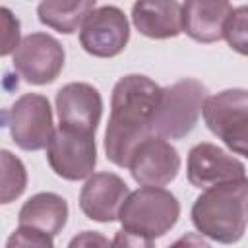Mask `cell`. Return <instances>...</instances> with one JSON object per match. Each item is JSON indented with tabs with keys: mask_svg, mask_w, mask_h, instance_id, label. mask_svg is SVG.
<instances>
[{
	"mask_svg": "<svg viewBox=\"0 0 248 248\" xmlns=\"http://www.w3.org/2000/svg\"><path fill=\"white\" fill-rule=\"evenodd\" d=\"M46 159L50 169L66 180H81L93 176L97 165L95 134L76 132L60 126L54 130L46 145Z\"/></svg>",
	"mask_w": 248,
	"mask_h": 248,
	"instance_id": "obj_7",
	"label": "cell"
},
{
	"mask_svg": "<svg viewBox=\"0 0 248 248\" xmlns=\"http://www.w3.org/2000/svg\"><path fill=\"white\" fill-rule=\"evenodd\" d=\"M207 93V87L194 78H184L163 87L151 120L153 136L165 140H180L188 136L198 124L209 97Z\"/></svg>",
	"mask_w": 248,
	"mask_h": 248,
	"instance_id": "obj_3",
	"label": "cell"
},
{
	"mask_svg": "<svg viewBox=\"0 0 248 248\" xmlns=\"http://www.w3.org/2000/svg\"><path fill=\"white\" fill-rule=\"evenodd\" d=\"M6 248H54V244L52 236H48L46 232L31 227H19L8 236Z\"/></svg>",
	"mask_w": 248,
	"mask_h": 248,
	"instance_id": "obj_20",
	"label": "cell"
},
{
	"mask_svg": "<svg viewBox=\"0 0 248 248\" xmlns=\"http://www.w3.org/2000/svg\"><path fill=\"white\" fill-rule=\"evenodd\" d=\"M232 10L225 0H188L182 4V31L198 43H215L225 37Z\"/></svg>",
	"mask_w": 248,
	"mask_h": 248,
	"instance_id": "obj_14",
	"label": "cell"
},
{
	"mask_svg": "<svg viewBox=\"0 0 248 248\" xmlns=\"http://www.w3.org/2000/svg\"><path fill=\"white\" fill-rule=\"evenodd\" d=\"M110 248H155V246L151 238H145V236H140V234H134L122 229L114 234Z\"/></svg>",
	"mask_w": 248,
	"mask_h": 248,
	"instance_id": "obj_23",
	"label": "cell"
},
{
	"mask_svg": "<svg viewBox=\"0 0 248 248\" xmlns=\"http://www.w3.org/2000/svg\"><path fill=\"white\" fill-rule=\"evenodd\" d=\"M130 41V25L124 12L116 6H99L83 21L79 43L83 50L97 58L120 54Z\"/></svg>",
	"mask_w": 248,
	"mask_h": 248,
	"instance_id": "obj_8",
	"label": "cell"
},
{
	"mask_svg": "<svg viewBox=\"0 0 248 248\" xmlns=\"http://www.w3.org/2000/svg\"><path fill=\"white\" fill-rule=\"evenodd\" d=\"M14 143L25 151H39L48 145L54 126L48 99L39 93L21 95L4 114Z\"/></svg>",
	"mask_w": 248,
	"mask_h": 248,
	"instance_id": "obj_6",
	"label": "cell"
},
{
	"mask_svg": "<svg viewBox=\"0 0 248 248\" xmlns=\"http://www.w3.org/2000/svg\"><path fill=\"white\" fill-rule=\"evenodd\" d=\"M0 29H2L0 54L8 56L10 52H16L17 46L21 45V41H19V21H17V17L12 16V12L8 8H0Z\"/></svg>",
	"mask_w": 248,
	"mask_h": 248,
	"instance_id": "obj_21",
	"label": "cell"
},
{
	"mask_svg": "<svg viewBox=\"0 0 248 248\" xmlns=\"http://www.w3.org/2000/svg\"><path fill=\"white\" fill-rule=\"evenodd\" d=\"M225 39L232 50L248 56V6H238L227 19Z\"/></svg>",
	"mask_w": 248,
	"mask_h": 248,
	"instance_id": "obj_19",
	"label": "cell"
},
{
	"mask_svg": "<svg viewBox=\"0 0 248 248\" xmlns=\"http://www.w3.org/2000/svg\"><path fill=\"white\" fill-rule=\"evenodd\" d=\"M110 244L112 242L97 231H81L70 240L68 248H110Z\"/></svg>",
	"mask_w": 248,
	"mask_h": 248,
	"instance_id": "obj_22",
	"label": "cell"
},
{
	"mask_svg": "<svg viewBox=\"0 0 248 248\" xmlns=\"http://www.w3.org/2000/svg\"><path fill=\"white\" fill-rule=\"evenodd\" d=\"M132 178L141 186H165L180 170V155L165 138L151 136L138 145L128 165Z\"/></svg>",
	"mask_w": 248,
	"mask_h": 248,
	"instance_id": "obj_10",
	"label": "cell"
},
{
	"mask_svg": "<svg viewBox=\"0 0 248 248\" xmlns=\"http://www.w3.org/2000/svg\"><path fill=\"white\" fill-rule=\"evenodd\" d=\"M178 215L180 203L169 190L141 186L136 192H130L120 209L118 221L128 232L145 238H159L176 225Z\"/></svg>",
	"mask_w": 248,
	"mask_h": 248,
	"instance_id": "obj_4",
	"label": "cell"
},
{
	"mask_svg": "<svg viewBox=\"0 0 248 248\" xmlns=\"http://www.w3.org/2000/svg\"><path fill=\"white\" fill-rule=\"evenodd\" d=\"M161 89L153 79L140 74L124 76L114 83L105 151L107 159L116 167H128L138 145L153 136L151 120Z\"/></svg>",
	"mask_w": 248,
	"mask_h": 248,
	"instance_id": "obj_1",
	"label": "cell"
},
{
	"mask_svg": "<svg viewBox=\"0 0 248 248\" xmlns=\"http://www.w3.org/2000/svg\"><path fill=\"white\" fill-rule=\"evenodd\" d=\"M202 114L211 134L248 159V89H225L207 97Z\"/></svg>",
	"mask_w": 248,
	"mask_h": 248,
	"instance_id": "obj_5",
	"label": "cell"
},
{
	"mask_svg": "<svg viewBox=\"0 0 248 248\" xmlns=\"http://www.w3.org/2000/svg\"><path fill=\"white\" fill-rule=\"evenodd\" d=\"M248 221V178L203 190L192 205V223L207 238L234 244L244 236Z\"/></svg>",
	"mask_w": 248,
	"mask_h": 248,
	"instance_id": "obj_2",
	"label": "cell"
},
{
	"mask_svg": "<svg viewBox=\"0 0 248 248\" xmlns=\"http://www.w3.org/2000/svg\"><path fill=\"white\" fill-rule=\"evenodd\" d=\"M17 219L19 227H31L56 236L68 221V203L54 192H39L21 205Z\"/></svg>",
	"mask_w": 248,
	"mask_h": 248,
	"instance_id": "obj_16",
	"label": "cell"
},
{
	"mask_svg": "<svg viewBox=\"0 0 248 248\" xmlns=\"http://www.w3.org/2000/svg\"><path fill=\"white\" fill-rule=\"evenodd\" d=\"M128 196L130 190L118 174L97 172L83 184L79 192V207L91 221L110 223L118 219Z\"/></svg>",
	"mask_w": 248,
	"mask_h": 248,
	"instance_id": "obj_13",
	"label": "cell"
},
{
	"mask_svg": "<svg viewBox=\"0 0 248 248\" xmlns=\"http://www.w3.org/2000/svg\"><path fill=\"white\" fill-rule=\"evenodd\" d=\"M95 0L78 2H41L37 6L39 21L58 33H74L83 25L85 17L95 10Z\"/></svg>",
	"mask_w": 248,
	"mask_h": 248,
	"instance_id": "obj_17",
	"label": "cell"
},
{
	"mask_svg": "<svg viewBox=\"0 0 248 248\" xmlns=\"http://www.w3.org/2000/svg\"><path fill=\"white\" fill-rule=\"evenodd\" d=\"M56 112L62 128L95 134L103 114L101 93L85 81L66 83L56 93Z\"/></svg>",
	"mask_w": 248,
	"mask_h": 248,
	"instance_id": "obj_11",
	"label": "cell"
},
{
	"mask_svg": "<svg viewBox=\"0 0 248 248\" xmlns=\"http://www.w3.org/2000/svg\"><path fill=\"white\" fill-rule=\"evenodd\" d=\"M62 45L46 33H31L21 39V45L14 52L16 72L33 85H46L58 78L64 68Z\"/></svg>",
	"mask_w": 248,
	"mask_h": 248,
	"instance_id": "obj_9",
	"label": "cell"
},
{
	"mask_svg": "<svg viewBox=\"0 0 248 248\" xmlns=\"http://www.w3.org/2000/svg\"><path fill=\"white\" fill-rule=\"evenodd\" d=\"M27 186V172L23 163L8 149L2 151V203L19 198Z\"/></svg>",
	"mask_w": 248,
	"mask_h": 248,
	"instance_id": "obj_18",
	"label": "cell"
},
{
	"mask_svg": "<svg viewBox=\"0 0 248 248\" xmlns=\"http://www.w3.org/2000/svg\"><path fill=\"white\" fill-rule=\"evenodd\" d=\"M169 248H211L209 242L203 238V234L198 232H186L178 240H174Z\"/></svg>",
	"mask_w": 248,
	"mask_h": 248,
	"instance_id": "obj_24",
	"label": "cell"
},
{
	"mask_svg": "<svg viewBox=\"0 0 248 248\" xmlns=\"http://www.w3.org/2000/svg\"><path fill=\"white\" fill-rule=\"evenodd\" d=\"M136 29L149 39H170L182 33V4L136 2L132 6Z\"/></svg>",
	"mask_w": 248,
	"mask_h": 248,
	"instance_id": "obj_15",
	"label": "cell"
},
{
	"mask_svg": "<svg viewBox=\"0 0 248 248\" xmlns=\"http://www.w3.org/2000/svg\"><path fill=\"white\" fill-rule=\"evenodd\" d=\"M244 165L213 143H198L188 153L186 174L192 186L207 190L225 182L244 178Z\"/></svg>",
	"mask_w": 248,
	"mask_h": 248,
	"instance_id": "obj_12",
	"label": "cell"
}]
</instances>
